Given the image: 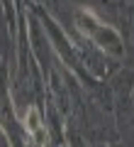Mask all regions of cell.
I'll return each mask as SVG.
<instances>
[{
    "instance_id": "obj_1",
    "label": "cell",
    "mask_w": 134,
    "mask_h": 147,
    "mask_svg": "<svg viewBox=\"0 0 134 147\" xmlns=\"http://www.w3.org/2000/svg\"><path fill=\"white\" fill-rule=\"evenodd\" d=\"M25 127H27L29 137L37 142V145H44V142H47V132H44V127H41V115H39V110H37L34 105L25 113Z\"/></svg>"
}]
</instances>
